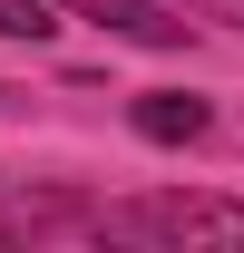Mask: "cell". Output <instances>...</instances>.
Instances as JSON below:
<instances>
[{
    "label": "cell",
    "instance_id": "obj_2",
    "mask_svg": "<svg viewBox=\"0 0 244 253\" xmlns=\"http://www.w3.org/2000/svg\"><path fill=\"white\" fill-rule=\"evenodd\" d=\"M49 10H88L98 30L137 39V49H185V20L166 10V0H49Z\"/></svg>",
    "mask_w": 244,
    "mask_h": 253
},
{
    "label": "cell",
    "instance_id": "obj_4",
    "mask_svg": "<svg viewBox=\"0 0 244 253\" xmlns=\"http://www.w3.org/2000/svg\"><path fill=\"white\" fill-rule=\"evenodd\" d=\"M49 30H59L49 0H0V39H49Z\"/></svg>",
    "mask_w": 244,
    "mask_h": 253
},
{
    "label": "cell",
    "instance_id": "obj_3",
    "mask_svg": "<svg viewBox=\"0 0 244 253\" xmlns=\"http://www.w3.org/2000/svg\"><path fill=\"white\" fill-rule=\"evenodd\" d=\"M127 117H137V136H147V146H185V136H205V97L156 88V97H137Z\"/></svg>",
    "mask_w": 244,
    "mask_h": 253
},
{
    "label": "cell",
    "instance_id": "obj_1",
    "mask_svg": "<svg viewBox=\"0 0 244 253\" xmlns=\"http://www.w3.org/2000/svg\"><path fill=\"white\" fill-rule=\"evenodd\" d=\"M118 244H195V253H244V205L235 195H127L98 214Z\"/></svg>",
    "mask_w": 244,
    "mask_h": 253
}]
</instances>
